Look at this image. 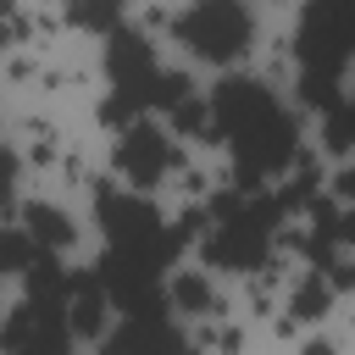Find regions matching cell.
<instances>
[{
	"mask_svg": "<svg viewBox=\"0 0 355 355\" xmlns=\"http://www.w3.org/2000/svg\"><path fill=\"white\" fill-rule=\"evenodd\" d=\"M189 22H205L211 33L200 39V50H233L239 39H244V11H200V17H189Z\"/></svg>",
	"mask_w": 355,
	"mask_h": 355,
	"instance_id": "cell-1",
	"label": "cell"
}]
</instances>
